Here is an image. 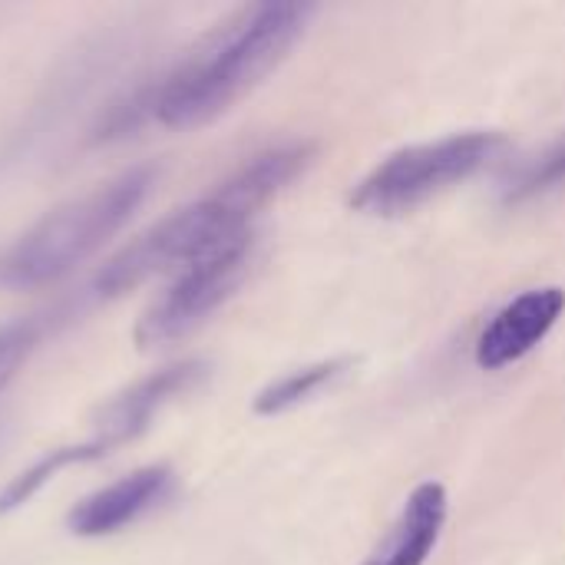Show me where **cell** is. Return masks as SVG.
<instances>
[{"instance_id": "6da1fadb", "label": "cell", "mask_w": 565, "mask_h": 565, "mask_svg": "<svg viewBox=\"0 0 565 565\" xmlns=\"http://www.w3.org/2000/svg\"><path fill=\"white\" fill-rule=\"evenodd\" d=\"M311 3L265 0L202 36L179 63L116 99L89 129L93 146L122 142L149 126L192 129L255 89L301 40Z\"/></svg>"}, {"instance_id": "7a4b0ae2", "label": "cell", "mask_w": 565, "mask_h": 565, "mask_svg": "<svg viewBox=\"0 0 565 565\" xmlns=\"http://www.w3.org/2000/svg\"><path fill=\"white\" fill-rule=\"evenodd\" d=\"M308 142H285L252 156L215 189L179 205L122 245L109 262H103L99 271L76 291L79 305L89 308L113 301L142 281L179 271L225 242L252 232V218L308 166Z\"/></svg>"}, {"instance_id": "3957f363", "label": "cell", "mask_w": 565, "mask_h": 565, "mask_svg": "<svg viewBox=\"0 0 565 565\" xmlns=\"http://www.w3.org/2000/svg\"><path fill=\"white\" fill-rule=\"evenodd\" d=\"M156 179V166H132L60 202L0 252V288L30 291L76 271L129 225L149 199Z\"/></svg>"}, {"instance_id": "277c9868", "label": "cell", "mask_w": 565, "mask_h": 565, "mask_svg": "<svg viewBox=\"0 0 565 565\" xmlns=\"http://www.w3.org/2000/svg\"><path fill=\"white\" fill-rule=\"evenodd\" d=\"M507 149L503 132L470 129L437 142L411 146L377 162L351 192V205L367 215H401L444 189L470 179Z\"/></svg>"}, {"instance_id": "5b68a950", "label": "cell", "mask_w": 565, "mask_h": 565, "mask_svg": "<svg viewBox=\"0 0 565 565\" xmlns=\"http://www.w3.org/2000/svg\"><path fill=\"white\" fill-rule=\"evenodd\" d=\"M255 258V235L245 232L222 248L179 268L166 291L142 311L136 324L139 348H159L185 338L205 318H212L245 281Z\"/></svg>"}, {"instance_id": "8992f818", "label": "cell", "mask_w": 565, "mask_h": 565, "mask_svg": "<svg viewBox=\"0 0 565 565\" xmlns=\"http://www.w3.org/2000/svg\"><path fill=\"white\" fill-rule=\"evenodd\" d=\"M205 377V364L202 361H175L166 364L139 381H132L129 387H122L119 394H113L103 411L93 420V430L76 440L79 454L86 463L103 460L109 454H116L119 447L132 444L136 437H142L156 417L175 404L179 397H185L189 391H195Z\"/></svg>"}, {"instance_id": "52a82bcc", "label": "cell", "mask_w": 565, "mask_h": 565, "mask_svg": "<svg viewBox=\"0 0 565 565\" xmlns=\"http://www.w3.org/2000/svg\"><path fill=\"white\" fill-rule=\"evenodd\" d=\"M172 493H175V473L166 463L139 467V470L99 487L96 493L83 497L70 510L66 530L79 540L116 536V533L129 530L132 523H139L142 516L156 513L162 503H169Z\"/></svg>"}, {"instance_id": "ba28073f", "label": "cell", "mask_w": 565, "mask_h": 565, "mask_svg": "<svg viewBox=\"0 0 565 565\" xmlns=\"http://www.w3.org/2000/svg\"><path fill=\"white\" fill-rule=\"evenodd\" d=\"M565 311V291L559 285L533 288L503 305L477 338V364L483 371H500L536 351Z\"/></svg>"}, {"instance_id": "9c48e42d", "label": "cell", "mask_w": 565, "mask_h": 565, "mask_svg": "<svg viewBox=\"0 0 565 565\" xmlns=\"http://www.w3.org/2000/svg\"><path fill=\"white\" fill-rule=\"evenodd\" d=\"M447 513H450V500H447L444 483L427 480L414 487L394 526L374 546V553L364 559V565H424L440 543Z\"/></svg>"}, {"instance_id": "30bf717a", "label": "cell", "mask_w": 565, "mask_h": 565, "mask_svg": "<svg viewBox=\"0 0 565 565\" xmlns=\"http://www.w3.org/2000/svg\"><path fill=\"white\" fill-rule=\"evenodd\" d=\"M79 311H86V308L73 295L70 301H56L53 308L26 311V315H17V318L3 321L0 324V391L17 377V371L30 361V354L50 334H56V328H63L70 318H76Z\"/></svg>"}, {"instance_id": "8fae6325", "label": "cell", "mask_w": 565, "mask_h": 565, "mask_svg": "<svg viewBox=\"0 0 565 565\" xmlns=\"http://www.w3.org/2000/svg\"><path fill=\"white\" fill-rule=\"evenodd\" d=\"M348 358H334V361H318V364H308V367H298L278 381H271L258 397H255V411L271 417V414H281L301 401H308L311 394H318L321 387H328L331 381H338L344 371H348Z\"/></svg>"}, {"instance_id": "7c38bea8", "label": "cell", "mask_w": 565, "mask_h": 565, "mask_svg": "<svg viewBox=\"0 0 565 565\" xmlns=\"http://www.w3.org/2000/svg\"><path fill=\"white\" fill-rule=\"evenodd\" d=\"M565 182V142L553 146L550 152H543L536 162H530L510 185L507 199L510 202H523V199H533V195H543L556 185Z\"/></svg>"}]
</instances>
